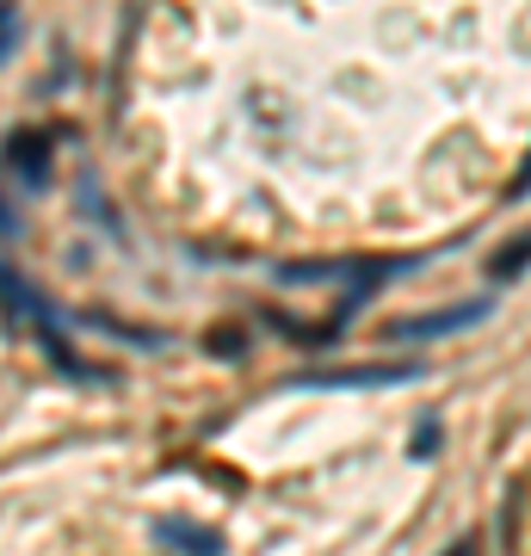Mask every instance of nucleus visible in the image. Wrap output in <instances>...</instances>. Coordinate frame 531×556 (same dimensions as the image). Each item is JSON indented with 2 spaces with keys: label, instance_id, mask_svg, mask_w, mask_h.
<instances>
[{
  "label": "nucleus",
  "instance_id": "1",
  "mask_svg": "<svg viewBox=\"0 0 531 556\" xmlns=\"http://www.w3.org/2000/svg\"><path fill=\"white\" fill-rule=\"evenodd\" d=\"M494 303L489 298H470V303H445V309H427V316H402L390 328L395 340H445L457 334V328H470V321H482Z\"/></svg>",
  "mask_w": 531,
  "mask_h": 556
},
{
  "label": "nucleus",
  "instance_id": "2",
  "mask_svg": "<svg viewBox=\"0 0 531 556\" xmlns=\"http://www.w3.org/2000/svg\"><path fill=\"white\" fill-rule=\"evenodd\" d=\"M7 167L20 174V186L25 192H43L50 186V137L43 130H20V137H7Z\"/></svg>",
  "mask_w": 531,
  "mask_h": 556
},
{
  "label": "nucleus",
  "instance_id": "3",
  "mask_svg": "<svg viewBox=\"0 0 531 556\" xmlns=\"http://www.w3.org/2000/svg\"><path fill=\"white\" fill-rule=\"evenodd\" d=\"M420 378V365H371V371H321V378H303V383H321V390H383V383H408Z\"/></svg>",
  "mask_w": 531,
  "mask_h": 556
},
{
  "label": "nucleus",
  "instance_id": "4",
  "mask_svg": "<svg viewBox=\"0 0 531 556\" xmlns=\"http://www.w3.org/2000/svg\"><path fill=\"white\" fill-rule=\"evenodd\" d=\"M155 538L179 556H223V538L204 532V526H192V519H155Z\"/></svg>",
  "mask_w": 531,
  "mask_h": 556
},
{
  "label": "nucleus",
  "instance_id": "5",
  "mask_svg": "<svg viewBox=\"0 0 531 556\" xmlns=\"http://www.w3.org/2000/svg\"><path fill=\"white\" fill-rule=\"evenodd\" d=\"M13 43H20V0H0V62L13 56Z\"/></svg>",
  "mask_w": 531,
  "mask_h": 556
},
{
  "label": "nucleus",
  "instance_id": "6",
  "mask_svg": "<svg viewBox=\"0 0 531 556\" xmlns=\"http://www.w3.org/2000/svg\"><path fill=\"white\" fill-rule=\"evenodd\" d=\"M13 229H20V223H13V211H7V192H0V241L13 236Z\"/></svg>",
  "mask_w": 531,
  "mask_h": 556
}]
</instances>
